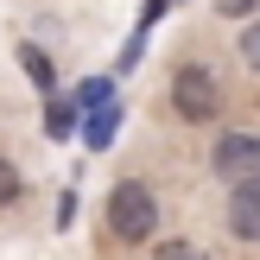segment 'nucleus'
Wrapping results in <instances>:
<instances>
[{
    "instance_id": "f257e3e1",
    "label": "nucleus",
    "mask_w": 260,
    "mask_h": 260,
    "mask_svg": "<svg viewBox=\"0 0 260 260\" xmlns=\"http://www.w3.org/2000/svg\"><path fill=\"white\" fill-rule=\"evenodd\" d=\"M108 235L127 241V248H140V241L159 235V197H152V184H140V178H121V184L108 190Z\"/></svg>"
},
{
    "instance_id": "7ed1b4c3",
    "label": "nucleus",
    "mask_w": 260,
    "mask_h": 260,
    "mask_svg": "<svg viewBox=\"0 0 260 260\" xmlns=\"http://www.w3.org/2000/svg\"><path fill=\"white\" fill-rule=\"evenodd\" d=\"M210 172L222 178V184H248V178H260V134H241V127L216 134L210 140Z\"/></svg>"
},
{
    "instance_id": "0eeeda50",
    "label": "nucleus",
    "mask_w": 260,
    "mask_h": 260,
    "mask_svg": "<svg viewBox=\"0 0 260 260\" xmlns=\"http://www.w3.org/2000/svg\"><path fill=\"white\" fill-rule=\"evenodd\" d=\"M241 63H248V70L260 76V19L248 25V32H241Z\"/></svg>"
},
{
    "instance_id": "6e6552de",
    "label": "nucleus",
    "mask_w": 260,
    "mask_h": 260,
    "mask_svg": "<svg viewBox=\"0 0 260 260\" xmlns=\"http://www.w3.org/2000/svg\"><path fill=\"white\" fill-rule=\"evenodd\" d=\"M19 63H25V70H32V76H38V83H51V63H45V57H38V51H32V45H19Z\"/></svg>"
},
{
    "instance_id": "f03ea898",
    "label": "nucleus",
    "mask_w": 260,
    "mask_h": 260,
    "mask_svg": "<svg viewBox=\"0 0 260 260\" xmlns=\"http://www.w3.org/2000/svg\"><path fill=\"white\" fill-rule=\"evenodd\" d=\"M165 95H172V114L190 127H210L216 114H222V83H216L210 63H178L172 83H165Z\"/></svg>"
},
{
    "instance_id": "423d86ee",
    "label": "nucleus",
    "mask_w": 260,
    "mask_h": 260,
    "mask_svg": "<svg viewBox=\"0 0 260 260\" xmlns=\"http://www.w3.org/2000/svg\"><path fill=\"white\" fill-rule=\"evenodd\" d=\"M19 197H25V178H19V165H13V159H0V210H13Z\"/></svg>"
},
{
    "instance_id": "39448f33",
    "label": "nucleus",
    "mask_w": 260,
    "mask_h": 260,
    "mask_svg": "<svg viewBox=\"0 0 260 260\" xmlns=\"http://www.w3.org/2000/svg\"><path fill=\"white\" fill-rule=\"evenodd\" d=\"M152 260H210V254L197 241H184V235H165V241H152Z\"/></svg>"
},
{
    "instance_id": "1a4fd4ad",
    "label": "nucleus",
    "mask_w": 260,
    "mask_h": 260,
    "mask_svg": "<svg viewBox=\"0 0 260 260\" xmlns=\"http://www.w3.org/2000/svg\"><path fill=\"white\" fill-rule=\"evenodd\" d=\"M216 7H222V13H235V19H248V13L260 7V0H216Z\"/></svg>"
},
{
    "instance_id": "20e7f679",
    "label": "nucleus",
    "mask_w": 260,
    "mask_h": 260,
    "mask_svg": "<svg viewBox=\"0 0 260 260\" xmlns=\"http://www.w3.org/2000/svg\"><path fill=\"white\" fill-rule=\"evenodd\" d=\"M229 235L248 241V248H260V178L229 184Z\"/></svg>"
}]
</instances>
